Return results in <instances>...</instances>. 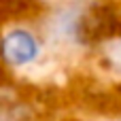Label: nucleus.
<instances>
[{
  "instance_id": "obj_1",
  "label": "nucleus",
  "mask_w": 121,
  "mask_h": 121,
  "mask_svg": "<svg viewBox=\"0 0 121 121\" xmlns=\"http://www.w3.org/2000/svg\"><path fill=\"white\" fill-rule=\"evenodd\" d=\"M119 28L113 6L104 0H51L38 32L47 45L94 51Z\"/></svg>"
},
{
  "instance_id": "obj_2",
  "label": "nucleus",
  "mask_w": 121,
  "mask_h": 121,
  "mask_svg": "<svg viewBox=\"0 0 121 121\" xmlns=\"http://www.w3.org/2000/svg\"><path fill=\"white\" fill-rule=\"evenodd\" d=\"M45 38L30 26H11L0 34V66L21 70L40 62L45 53Z\"/></svg>"
},
{
  "instance_id": "obj_3",
  "label": "nucleus",
  "mask_w": 121,
  "mask_h": 121,
  "mask_svg": "<svg viewBox=\"0 0 121 121\" xmlns=\"http://www.w3.org/2000/svg\"><path fill=\"white\" fill-rule=\"evenodd\" d=\"M96 60L98 64L113 77L121 79V28L117 32H113L106 40H102L96 49Z\"/></svg>"
},
{
  "instance_id": "obj_4",
  "label": "nucleus",
  "mask_w": 121,
  "mask_h": 121,
  "mask_svg": "<svg viewBox=\"0 0 121 121\" xmlns=\"http://www.w3.org/2000/svg\"><path fill=\"white\" fill-rule=\"evenodd\" d=\"M0 121H30V108L11 91H0Z\"/></svg>"
}]
</instances>
